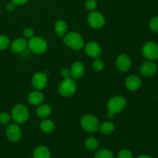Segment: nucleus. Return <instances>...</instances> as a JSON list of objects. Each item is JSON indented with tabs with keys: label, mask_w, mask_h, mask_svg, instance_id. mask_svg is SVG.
Here are the masks:
<instances>
[{
	"label": "nucleus",
	"mask_w": 158,
	"mask_h": 158,
	"mask_svg": "<svg viewBox=\"0 0 158 158\" xmlns=\"http://www.w3.org/2000/svg\"><path fill=\"white\" fill-rule=\"evenodd\" d=\"M127 100L122 96H115L110 99L108 101L106 107L108 110V118L111 119L114 117V114H118L120 111L123 110L126 106Z\"/></svg>",
	"instance_id": "nucleus-1"
},
{
	"label": "nucleus",
	"mask_w": 158,
	"mask_h": 158,
	"mask_svg": "<svg viewBox=\"0 0 158 158\" xmlns=\"http://www.w3.org/2000/svg\"><path fill=\"white\" fill-rule=\"evenodd\" d=\"M63 43L73 50H80L84 47V40L83 37L76 32H71L63 36Z\"/></svg>",
	"instance_id": "nucleus-2"
},
{
	"label": "nucleus",
	"mask_w": 158,
	"mask_h": 158,
	"mask_svg": "<svg viewBox=\"0 0 158 158\" xmlns=\"http://www.w3.org/2000/svg\"><path fill=\"white\" fill-rule=\"evenodd\" d=\"M77 91V83L72 78H66L60 83L58 92L64 97H69L73 95Z\"/></svg>",
	"instance_id": "nucleus-3"
},
{
	"label": "nucleus",
	"mask_w": 158,
	"mask_h": 158,
	"mask_svg": "<svg viewBox=\"0 0 158 158\" xmlns=\"http://www.w3.org/2000/svg\"><path fill=\"white\" fill-rule=\"evenodd\" d=\"M11 117L16 123H25L29 117V110L23 104L15 105L12 110Z\"/></svg>",
	"instance_id": "nucleus-4"
},
{
	"label": "nucleus",
	"mask_w": 158,
	"mask_h": 158,
	"mask_svg": "<svg viewBox=\"0 0 158 158\" xmlns=\"http://www.w3.org/2000/svg\"><path fill=\"white\" fill-rule=\"evenodd\" d=\"M80 124L85 131L89 133L97 132L100 127L98 119L91 114H86L83 116L80 120Z\"/></svg>",
	"instance_id": "nucleus-5"
},
{
	"label": "nucleus",
	"mask_w": 158,
	"mask_h": 158,
	"mask_svg": "<svg viewBox=\"0 0 158 158\" xmlns=\"http://www.w3.org/2000/svg\"><path fill=\"white\" fill-rule=\"evenodd\" d=\"M28 47L35 54H43L47 50L48 43L44 39L38 36H33L29 39L28 42Z\"/></svg>",
	"instance_id": "nucleus-6"
},
{
	"label": "nucleus",
	"mask_w": 158,
	"mask_h": 158,
	"mask_svg": "<svg viewBox=\"0 0 158 158\" xmlns=\"http://www.w3.org/2000/svg\"><path fill=\"white\" fill-rule=\"evenodd\" d=\"M142 54L147 60H157L158 58V45L153 41L148 42L143 46Z\"/></svg>",
	"instance_id": "nucleus-7"
},
{
	"label": "nucleus",
	"mask_w": 158,
	"mask_h": 158,
	"mask_svg": "<svg viewBox=\"0 0 158 158\" xmlns=\"http://www.w3.org/2000/svg\"><path fill=\"white\" fill-rule=\"evenodd\" d=\"M87 21L89 26L96 29H100L105 24L104 17L100 12H97V11H93L89 14Z\"/></svg>",
	"instance_id": "nucleus-8"
},
{
	"label": "nucleus",
	"mask_w": 158,
	"mask_h": 158,
	"mask_svg": "<svg viewBox=\"0 0 158 158\" xmlns=\"http://www.w3.org/2000/svg\"><path fill=\"white\" fill-rule=\"evenodd\" d=\"M6 134L12 142H18L22 137V131L17 123H11L6 127Z\"/></svg>",
	"instance_id": "nucleus-9"
},
{
	"label": "nucleus",
	"mask_w": 158,
	"mask_h": 158,
	"mask_svg": "<svg viewBox=\"0 0 158 158\" xmlns=\"http://www.w3.org/2000/svg\"><path fill=\"white\" fill-rule=\"evenodd\" d=\"M131 64H132V63H131L130 56L124 53L120 54L116 60V66H117V69L122 73H126L128 70H130Z\"/></svg>",
	"instance_id": "nucleus-10"
},
{
	"label": "nucleus",
	"mask_w": 158,
	"mask_h": 158,
	"mask_svg": "<svg viewBox=\"0 0 158 158\" xmlns=\"http://www.w3.org/2000/svg\"><path fill=\"white\" fill-rule=\"evenodd\" d=\"M47 76L41 72L35 73L32 78V84L37 90H41L46 87L47 84Z\"/></svg>",
	"instance_id": "nucleus-11"
},
{
	"label": "nucleus",
	"mask_w": 158,
	"mask_h": 158,
	"mask_svg": "<svg viewBox=\"0 0 158 158\" xmlns=\"http://www.w3.org/2000/svg\"><path fill=\"white\" fill-rule=\"evenodd\" d=\"M157 71V66L151 61L145 62L142 63L140 67V72L143 77H151L154 76Z\"/></svg>",
	"instance_id": "nucleus-12"
},
{
	"label": "nucleus",
	"mask_w": 158,
	"mask_h": 158,
	"mask_svg": "<svg viewBox=\"0 0 158 158\" xmlns=\"http://www.w3.org/2000/svg\"><path fill=\"white\" fill-rule=\"evenodd\" d=\"M85 52L92 58H98L102 54V49L98 43L89 42L85 46Z\"/></svg>",
	"instance_id": "nucleus-13"
},
{
	"label": "nucleus",
	"mask_w": 158,
	"mask_h": 158,
	"mask_svg": "<svg viewBox=\"0 0 158 158\" xmlns=\"http://www.w3.org/2000/svg\"><path fill=\"white\" fill-rule=\"evenodd\" d=\"M142 81L138 76H129L125 80V86L127 89L131 91H137L141 86Z\"/></svg>",
	"instance_id": "nucleus-14"
},
{
	"label": "nucleus",
	"mask_w": 158,
	"mask_h": 158,
	"mask_svg": "<svg viewBox=\"0 0 158 158\" xmlns=\"http://www.w3.org/2000/svg\"><path fill=\"white\" fill-rule=\"evenodd\" d=\"M70 73L73 79L79 80L81 78L85 73V66L83 63L81 62H75L73 63L70 68Z\"/></svg>",
	"instance_id": "nucleus-15"
},
{
	"label": "nucleus",
	"mask_w": 158,
	"mask_h": 158,
	"mask_svg": "<svg viewBox=\"0 0 158 158\" xmlns=\"http://www.w3.org/2000/svg\"><path fill=\"white\" fill-rule=\"evenodd\" d=\"M28 46V42L23 38H19L14 40L10 46V49L15 53L23 52Z\"/></svg>",
	"instance_id": "nucleus-16"
},
{
	"label": "nucleus",
	"mask_w": 158,
	"mask_h": 158,
	"mask_svg": "<svg viewBox=\"0 0 158 158\" xmlns=\"http://www.w3.org/2000/svg\"><path fill=\"white\" fill-rule=\"evenodd\" d=\"M28 101L34 106L40 105L44 101V95L40 91H32L28 96Z\"/></svg>",
	"instance_id": "nucleus-17"
},
{
	"label": "nucleus",
	"mask_w": 158,
	"mask_h": 158,
	"mask_svg": "<svg viewBox=\"0 0 158 158\" xmlns=\"http://www.w3.org/2000/svg\"><path fill=\"white\" fill-rule=\"evenodd\" d=\"M67 24L63 20H58L54 24V31H55L56 34L60 37H63L66 33L67 31Z\"/></svg>",
	"instance_id": "nucleus-18"
},
{
	"label": "nucleus",
	"mask_w": 158,
	"mask_h": 158,
	"mask_svg": "<svg viewBox=\"0 0 158 158\" xmlns=\"http://www.w3.org/2000/svg\"><path fill=\"white\" fill-rule=\"evenodd\" d=\"M34 158H51L49 150L45 146H39L34 150Z\"/></svg>",
	"instance_id": "nucleus-19"
},
{
	"label": "nucleus",
	"mask_w": 158,
	"mask_h": 158,
	"mask_svg": "<svg viewBox=\"0 0 158 158\" xmlns=\"http://www.w3.org/2000/svg\"><path fill=\"white\" fill-rule=\"evenodd\" d=\"M51 113H52V108L48 104L41 105L36 110V115L40 118H46L50 115Z\"/></svg>",
	"instance_id": "nucleus-20"
},
{
	"label": "nucleus",
	"mask_w": 158,
	"mask_h": 158,
	"mask_svg": "<svg viewBox=\"0 0 158 158\" xmlns=\"http://www.w3.org/2000/svg\"><path fill=\"white\" fill-rule=\"evenodd\" d=\"M100 132L104 135H109V134H112L115 130V125L114 123L110 121H106L103 122L100 127H99Z\"/></svg>",
	"instance_id": "nucleus-21"
},
{
	"label": "nucleus",
	"mask_w": 158,
	"mask_h": 158,
	"mask_svg": "<svg viewBox=\"0 0 158 158\" xmlns=\"http://www.w3.org/2000/svg\"><path fill=\"white\" fill-rule=\"evenodd\" d=\"M40 130L44 133H51L55 129V123L51 120H45L40 125Z\"/></svg>",
	"instance_id": "nucleus-22"
},
{
	"label": "nucleus",
	"mask_w": 158,
	"mask_h": 158,
	"mask_svg": "<svg viewBox=\"0 0 158 158\" xmlns=\"http://www.w3.org/2000/svg\"><path fill=\"white\" fill-rule=\"evenodd\" d=\"M85 147L89 151H95L99 147V141L95 137H89L85 141Z\"/></svg>",
	"instance_id": "nucleus-23"
},
{
	"label": "nucleus",
	"mask_w": 158,
	"mask_h": 158,
	"mask_svg": "<svg viewBox=\"0 0 158 158\" xmlns=\"http://www.w3.org/2000/svg\"><path fill=\"white\" fill-rule=\"evenodd\" d=\"M94 158H114V155L112 151L110 150L100 149L96 153Z\"/></svg>",
	"instance_id": "nucleus-24"
},
{
	"label": "nucleus",
	"mask_w": 158,
	"mask_h": 158,
	"mask_svg": "<svg viewBox=\"0 0 158 158\" xmlns=\"http://www.w3.org/2000/svg\"><path fill=\"white\" fill-rule=\"evenodd\" d=\"M10 45L9 39L5 35H0V50H6Z\"/></svg>",
	"instance_id": "nucleus-25"
},
{
	"label": "nucleus",
	"mask_w": 158,
	"mask_h": 158,
	"mask_svg": "<svg viewBox=\"0 0 158 158\" xmlns=\"http://www.w3.org/2000/svg\"><path fill=\"white\" fill-rule=\"evenodd\" d=\"M93 68L95 69L96 71L99 72V71H101L102 69L104 68V63L102 60L99 58H96L95 60L93 62Z\"/></svg>",
	"instance_id": "nucleus-26"
},
{
	"label": "nucleus",
	"mask_w": 158,
	"mask_h": 158,
	"mask_svg": "<svg viewBox=\"0 0 158 158\" xmlns=\"http://www.w3.org/2000/svg\"><path fill=\"white\" fill-rule=\"evenodd\" d=\"M85 7L88 11H93L95 10L97 7V2L96 0H86L85 2Z\"/></svg>",
	"instance_id": "nucleus-27"
},
{
	"label": "nucleus",
	"mask_w": 158,
	"mask_h": 158,
	"mask_svg": "<svg viewBox=\"0 0 158 158\" xmlns=\"http://www.w3.org/2000/svg\"><path fill=\"white\" fill-rule=\"evenodd\" d=\"M11 115L8 113H2L0 114V124L6 125L9 123L11 120Z\"/></svg>",
	"instance_id": "nucleus-28"
},
{
	"label": "nucleus",
	"mask_w": 158,
	"mask_h": 158,
	"mask_svg": "<svg viewBox=\"0 0 158 158\" xmlns=\"http://www.w3.org/2000/svg\"><path fill=\"white\" fill-rule=\"evenodd\" d=\"M117 158H134V155L128 149H123L118 153Z\"/></svg>",
	"instance_id": "nucleus-29"
},
{
	"label": "nucleus",
	"mask_w": 158,
	"mask_h": 158,
	"mask_svg": "<svg viewBox=\"0 0 158 158\" xmlns=\"http://www.w3.org/2000/svg\"><path fill=\"white\" fill-rule=\"evenodd\" d=\"M150 28L153 32H158V15L154 16L150 22Z\"/></svg>",
	"instance_id": "nucleus-30"
},
{
	"label": "nucleus",
	"mask_w": 158,
	"mask_h": 158,
	"mask_svg": "<svg viewBox=\"0 0 158 158\" xmlns=\"http://www.w3.org/2000/svg\"><path fill=\"white\" fill-rule=\"evenodd\" d=\"M23 34H24V35L26 38L31 39L34 36V31L32 28L26 27L23 30Z\"/></svg>",
	"instance_id": "nucleus-31"
},
{
	"label": "nucleus",
	"mask_w": 158,
	"mask_h": 158,
	"mask_svg": "<svg viewBox=\"0 0 158 158\" xmlns=\"http://www.w3.org/2000/svg\"><path fill=\"white\" fill-rule=\"evenodd\" d=\"M61 74H62V76H63V77H64L65 79H66V78H69V77H70V76H71L70 69H67V68H65V69H63V70H62Z\"/></svg>",
	"instance_id": "nucleus-32"
},
{
	"label": "nucleus",
	"mask_w": 158,
	"mask_h": 158,
	"mask_svg": "<svg viewBox=\"0 0 158 158\" xmlns=\"http://www.w3.org/2000/svg\"><path fill=\"white\" fill-rule=\"evenodd\" d=\"M6 10L8 11V12H12V11L15 10V5L12 2H9L7 5H6Z\"/></svg>",
	"instance_id": "nucleus-33"
},
{
	"label": "nucleus",
	"mask_w": 158,
	"mask_h": 158,
	"mask_svg": "<svg viewBox=\"0 0 158 158\" xmlns=\"http://www.w3.org/2000/svg\"><path fill=\"white\" fill-rule=\"evenodd\" d=\"M28 1L29 0H12V2L15 6H23V5L26 4Z\"/></svg>",
	"instance_id": "nucleus-34"
},
{
	"label": "nucleus",
	"mask_w": 158,
	"mask_h": 158,
	"mask_svg": "<svg viewBox=\"0 0 158 158\" xmlns=\"http://www.w3.org/2000/svg\"><path fill=\"white\" fill-rule=\"evenodd\" d=\"M137 158H153L152 157L149 155H147V154H143V155H140L138 156Z\"/></svg>",
	"instance_id": "nucleus-35"
},
{
	"label": "nucleus",
	"mask_w": 158,
	"mask_h": 158,
	"mask_svg": "<svg viewBox=\"0 0 158 158\" xmlns=\"http://www.w3.org/2000/svg\"><path fill=\"white\" fill-rule=\"evenodd\" d=\"M0 12H1V11H0Z\"/></svg>",
	"instance_id": "nucleus-36"
}]
</instances>
